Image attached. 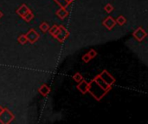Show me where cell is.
I'll list each match as a JSON object with an SVG mask.
<instances>
[{"label":"cell","mask_w":148,"mask_h":124,"mask_svg":"<svg viewBox=\"0 0 148 124\" xmlns=\"http://www.w3.org/2000/svg\"><path fill=\"white\" fill-rule=\"evenodd\" d=\"M61 5H62V6H65V5H67L69 2H71L72 0H56Z\"/></svg>","instance_id":"obj_1"}]
</instances>
